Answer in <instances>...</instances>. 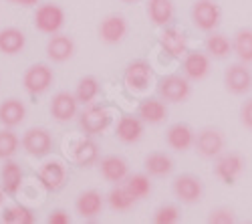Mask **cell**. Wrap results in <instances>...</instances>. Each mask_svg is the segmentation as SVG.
I'll list each match as a JSON object with an SVG mask.
<instances>
[{"mask_svg": "<svg viewBox=\"0 0 252 224\" xmlns=\"http://www.w3.org/2000/svg\"><path fill=\"white\" fill-rule=\"evenodd\" d=\"M71 156L75 160V164H79L81 168H87V166L95 164V161H99V148L91 137H83L73 146Z\"/></svg>", "mask_w": 252, "mask_h": 224, "instance_id": "obj_25", "label": "cell"}, {"mask_svg": "<svg viewBox=\"0 0 252 224\" xmlns=\"http://www.w3.org/2000/svg\"><path fill=\"white\" fill-rule=\"evenodd\" d=\"M75 55V43L73 38L67 34H51L49 43H47V57L53 63H67V61Z\"/></svg>", "mask_w": 252, "mask_h": 224, "instance_id": "obj_17", "label": "cell"}, {"mask_svg": "<svg viewBox=\"0 0 252 224\" xmlns=\"http://www.w3.org/2000/svg\"><path fill=\"white\" fill-rule=\"evenodd\" d=\"M224 85L232 95H244L252 89V73L244 63L228 67L224 73Z\"/></svg>", "mask_w": 252, "mask_h": 224, "instance_id": "obj_13", "label": "cell"}, {"mask_svg": "<svg viewBox=\"0 0 252 224\" xmlns=\"http://www.w3.org/2000/svg\"><path fill=\"white\" fill-rule=\"evenodd\" d=\"M55 81V73L49 65L45 63H36V65H31L27 71H25V77H23V85L27 89V93L31 95H40L49 91V87L53 85Z\"/></svg>", "mask_w": 252, "mask_h": 224, "instance_id": "obj_5", "label": "cell"}, {"mask_svg": "<svg viewBox=\"0 0 252 224\" xmlns=\"http://www.w3.org/2000/svg\"><path fill=\"white\" fill-rule=\"evenodd\" d=\"M143 126H145V121L139 115L137 117L123 115L119 119V124H117L115 133H117V137L123 141V144H135V141H139L141 135H143Z\"/></svg>", "mask_w": 252, "mask_h": 224, "instance_id": "obj_22", "label": "cell"}, {"mask_svg": "<svg viewBox=\"0 0 252 224\" xmlns=\"http://www.w3.org/2000/svg\"><path fill=\"white\" fill-rule=\"evenodd\" d=\"M143 168L152 178H163V176H170L174 172V160L165 152H152V154L145 156Z\"/></svg>", "mask_w": 252, "mask_h": 224, "instance_id": "obj_24", "label": "cell"}, {"mask_svg": "<svg viewBox=\"0 0 252 224\" xmlns=\"http://www.w3.org/2000/svg\"><path fill=\"white\" fill-rule=\"evenodd\" d=\"M77 111H79V101L75 97V93H69V91H59L53 101H51V115L65 124V121H71L77 117Z\"/></svg>", "mask_w": 252, "mask_h": 224, "instance_id": "obj_16", "label": "cell"}, {"mask_svg": "<svg viewBox=\"0 0 252 224\" xmlns=\"http://www.w3.org/2000/svg\"><path fill=\"white\" fill-rule=\"evenodd\" d=\"M103 196L97 192V190H85V192H81L77 202H75V208L79 212L81 218H85V220H93L101 214L103 210Z\"/></svg>", "mask_w": 252, "mask_h": 224, "instance_id": "obj_19", "label": "cell"}, {"mask_svg": "<svg viewBox=\"0 0 252 224\" xmlns=\"http://www.w3.org/2000/svg\"><path fill=\"white\" fill-rule=\"evenodd\" d=\"M234 220H236V216H234V212L230 208H216V210L210 212V216H208L210 224H232Z\"/></svg>", "mask_w": 252, "mask_h": 224, "instance_id": "obj_37", "label": "cell"}, {"mask_svg": "<svg viewBox=\"0 0 252 224\" xmlns=\"http://www.w3.org/2000/svg\"><path fill=\"white\" fill-rule=\"evenodd\" d=\"M2 222H6V224H34V214L23 204H14V206L4 208Z\"/></svg>", "mask_w": 252, "mask_h": 224, "instance_id": "obj_34", "label": "cell"}, {"mask_svg": "<svg viewBox=\"0 0 252 224\" xmlns=\"http://www.w3.org/2000/svg\"><path fill=\"white\" fill-rule=\"evenodd\" d=\"M8 2H12V4H14V0H8Z\"/></svg>", "mask_w": 252, "mask_h": 224, "instance_id": "obj_43", "label": "cell"}, {"mask_svg": "<svg viewBox=\"0 0 252 224\" xmlns=\"http://www.w3.org/2000/svg\"><path fill=\"white\" fill-rule=\"evenodd\" d=\"M232 53L240 63L252 65V29H242L232 38Z\"/></svg>", "mask_w": 252, "mask_h": 224, "instance_id": "obj_29", "label": "cell"}, {"mask_svg": "<svg viewBox=\"0 0 252 224\" xmlns=\"http://www.w3.org/2000/svg\"><path fill=\"white\" fill-rule=\"evenodd\" d=\"M174 194L180 202L184 204H196V202L202 200L204 194V186H202V180L192 176V174H182L174 180Z\"/></svg>", "mask_w": 252, "mask_h": 224, "instance_id": "obj_10", "label": "cell"}, {"mask_svg": "<svg viewBox=\"0 0 252 224\" xmlns=\"http://www.w3.org/2000/svg\"><path fill=\"white\" fill-rule=\"evenodd\" d=\"M127 20L119 14H109L101 20L99 25V38L107 45H117L127 34Z\"/></svg>", "mask_w": 252, "mask_h": 224, "instance_id": "obj_14", "label": "cell"}, {"mask_svg": "<svg viewBox=\"0 0 252 224\" xmlns=\"http://www.w3.org/2000/svg\"><path fill=\"white\" fill-rule=\"evenodd\" d=\"M240 121H242V126L246 129L252 131V99L244 101L242 107H240Z\"/></svg>", "mask_w": 252, "mask_h": 224, "instance_id": "obj_38", "label": "cell"}, {"mask_svg": "<svg viewBox=\"0 0 252 224\" xmlns=\"http://www.w3.org/2000/svg\"><path fill=\"white\" fill-rule=\"evenodd\" d=\"M244 172V158L236 152H230V154H220L216 160V166H214V176L220 178L224 184H234L236 178Z\"/></svg>", "mask_w": 252, "mask_h": 224, "instance_id": "obj_9", "label": "cell"}, {"mask_svg": "<svg viewBox=\"0 0 252 224\" xmlns=\"http://www.w3.org/2000/svg\"><path fill=\"white\" fill-rule=\"evenodd\" d=\"M159 47L172 59H184L188 53V40L184 32L178 29H163L159 36Z\"/></svg>", "mask_w": 252, "mask_h": 224, "instance_id": "obj_20", "label": "cell"}, {"mask_svg": "<svg viewBox=\"0 0 252 224\" xmlns=\"http://www.w3.org/2000/svg\"><path fill=\"white\" fill-rule=\"evenodd\" d=\"M47 222H49V224H69V222H71V216H69V212H65V210H55V212L49 214Z\"/></svg>", "mask_w": 252, "mask_h": 224, "instance_id": "obj_39", "label": "cell"}, {"mask_svg": "<svg viewBox=\"0 0 252 224\" xmlns=\"http://www.w3.org/2000/svg\"><path fill=\"white\" fill-rule=\"evenodd\" d=\"M159 97L167 103H184L188 101V97L192 95V85H190V79L186 75H167L163 79H159V85H158Z\"/></svg>", "mask_w": 252, "mask_h": 224, "instance_id": "obj_2", "label": "cell"}, {"mask_svg": "<svg viewBox=\"0 0 252 224\" xmlns=\"http://www.w3.org/2000/svg\"><path fill=\"white\" fill-rule=\"evenodd\" d=\"M180 220V212L174 204H165V206H159L154 214V222L156 224H174Z\"/></svg>", "mask_w": 252, "mask_h": 224, "instance_id": "obj_36", "label": "cell"}, {"mask_svg": "<svg viewBox=\"0 0 252 224\" xmlns=\"http://www.w3.org/2000/svg\"><path fill=\"white\" fill-rule=\"evenodd\" d=\"M107 202H109V206L113 210L127 212L135 206L137 200L131 196V192L127 190V186H125V182H121V184H115V188H111V192L107 196Z\"/></svg>", "mask_w": 252, "mask_h": 224, "instance_id": "obj_30", "label": "cell"}, {"mask_svg": "<svg viewBox=\"0 0 252 224\" xmlns=\"http://www.w3.org/2000/svg\"><path fill=\"white\" fill-rule=\"evenodd\" d=\"M97 93H99V81L93 75L83 77L77 83V89H75V97H77L79 103H83V105L93 103V99L97 97Z\"/></svg>", "mask_w": 252, "mask_h": 224, "instance_id": "obj_32", "label": "cell"}, {"mask_svg": "<svg viewBox=\"0 0 252 224\" xmlns=\"http://www.w3.org/2000/svg\"><path fill=\"white\" fill-rule=\"evenodd\" d=\"M79 126L87 135H99L111 126V113L103 105L89 103L79 115Z\"/></svg>", "mask_w": 252, "mask_h": 224, "instance_id": "obj_4", "label": "cell"}, {"mask_svg": "<svg viewBox=\"0 0 252 224\" xmlns=\"http://www.w3.org/2000/svg\"><path fill=\"white\" fill-rule=\"evenodd\" d=\"M4 194H6V192H4V188L0 186V204H2V202H4Z\"/></svg>", "mask_w": 252, "mask_h": 224, "instance_id": "obj_41", "label": "cell"}, {"mask_svg": "<svg viewBox=\"0 0 252 224\" xmlns=\"http://www.w3.org/2000/svg\"><path fill=\"white\" fill-rule=\"evenodd\" d=\"M148 14L156 27L165 29L174 20V2L172 0H150Z\"/></svg>", "mask_w": 252, "mask_h": 224, "instance_id": "obj_27", "label": "cell"}, {"mask_svg": "<svg viewBox=\"0 0 252 224\" xmlns=\"http://www.w3.org/2000/svg\"><path fill=\"white\" fill-rule=\"evenodd\" d=\"M123 2H137V0H123Z\"/></svg>", "mask_w": 252, "mask_h": 224, "instance_id": "obj_42", "label": "cell"}, {"mask_svg": "<svg viewBox=\"0 0 252 224\" xmlns=\"http://www.w3.org/2000/svg\"><path fill=\"white\" fill-rule=\"evenodd\" d=\"M125 85H127V89L135 91V93H141L150 87L152 79H154V69L152 65L148 63V61L143 59H137V61H131V63L125 67Z\"/></svg>", "mask_w": 252, "mask_h": 224, "instance_id": "obj_6", "label": "cell"}, {"mask_svg": "<svg viewBox=\"0 0 252 224\" xmlns=\"http://www.w3.org/2000/svg\"><path fill=\"white\" fill-rule=\"evenodd\" d=\"M38 2V0H14V4H18V6H34Z\"/></svg>", "mask_w": 252, "mask_h": 224, "instance_id": "obj_40", "label": "cell"}, {"mask_svg": "<svg viewBox=\"0 0 252 224\" xmlns=\"http://www.w3.org/2000/svg\"><path fill=\"white\" fill-rule=\"evenodd\" d=\"M194 148L202 158H208V160L210 158H218L226 148V137H224V133L220 129L206 128L196 135Z\"/></svg>", "mask_w": 252, "mask_h": 224, "instance_id": "obj_8", "label": "cell"}, {"mask_svg": "<svg viewBox=\"0 0 252 224\" xmlns=\"http://www.w3.org/2000/svg\"><path fill=\"white\" fill-rule=\"evenodd\" d=\"M36 178L47 192H57L65 186V182H67V168L63 166L61 161H45V164L38 168Z\"/></svg>", "mask_w": 252, "mask_h": 224, "instance_id": "obj_11", "label": "cell"}, {"mask_svg": "<svg viewBox=\"0 0 252 224\" xmlns=\"http://www.w3.org/2000/svg\"><path fill=\"white\" fill-rule=\"evenodd\" d=\"M99 172L103 176L105 182H111V184H121V182L127 180L129 176V166L121 156H105L99 160Z\"/></svg>", "mask_w": 252, "mask_h": 224, "instance_id": "obj_15", "label": "cell"}, {"mask_svg": "<svg viewBox=\"0 0 252 224\" xmlns=\"http://www.w3.org/2000/svg\"><path fill=\"white\" fill-rule=\"evenodd\" d=\"M25 45H27V36L20 29L8 27L4 31H0V53L16 55L25 49Z\"/></svg>", "mask_w": 252, "mask_h": 224, "instance_id": "obj_28", "label": "cell"}, {"mask_svg": "<svg viewBox=\"0 0 252 224\" xmlns=\"http://www.w3.org/2000/svg\"><path fill=\"white\" fill-rule=\"evenodd\" d=\"M20 144H23V141L18 139V135L12 131V128L0 129V160L12 158V156L18 152Z\"/></svg>", "mask_w": 252, "mask_h": 224, "instance_id": "obj_35", "label": "cell"}, {"mask_svg": "<svg viewBox=\"0 0 252 224\" xmlns=\"http://www.w3.org/2000/svg\"><path fill=\"white\" fill-rule=\"evenodd\" d=\"M23 148L32 158H45L53 152V135L45 128H31L23 135Z\"/></svg>", "mask_w": 252, "mask_h": 224, "instance_id": "obj_7", "label": "cell"}, {"mask_svg": "<svg viewBox=\"0 0 252 224\" xmlns=\"http://www.w3.org/2000/svg\"><path fill=\"white\" fill-rule=\"evenodd\" d=\"M222 18V10L214 0H198L192 6V23L198 31L212 32Z\"/></svg>", "mask_w": 252, "mask_h": 224, "instance_id": "obj_3", "label": "cell"}, {"mask_svg": "<svg viewBox=\"0 0 252 224\" xmlns=\"http://www.w3.org/2000/svg\"><path fill=\"white\" fill-rule=\"evenodd\" d=\"M27 117V107L20 99L10 97L0 103V124L4 128H16L25 121Z\"/></svg>", "mask_w": 252, "mask_h": 224, "instance_id": "obj_21", "label": "cell"}, {"mask_svg": "<svg viewBox=\"0 0 252 224\" xmlns=\"http://www.w3.org/2000/svg\"><path fill=\"white\" fill-rule=\"evenodd\" d=\"M165 141L176 152H188L196 144V133L188 124H174L165 133Z\"/></svg>", "mask_w": 252, "mask_h": 224, "instance_id": "obj_18", "label": "cell"}, {"mask_svg": "<svg viewBox=\"0 0 252 224\" xmlns=\"http://www.w3.org/2000/svg\"><path fill=\"white\" fill-rule=\"evenodd\" d=\"M65 27V10L55 2L40 4L34 12V29L43 34H57Z\"/></svg>", "mask_w": 252, "mask_h": 224, "instance_id": "obj_1", "label": "cell"}, {"mask_svg": "<svg viewBox=\"0 0 252 224\" xmlns=\"http://www.w3.org/2000/svg\"><path fill=\"white\" fill-rule=\"evenodd\" d=\"M210 57L208 53H200V51H188L186 57L182 59V69H184V75L190 79V81H202L210 75Z\"/></svg>", "mask_w": 252, "mask_h": 224, "instance_id": "obj_12", "label": "cell"}, {"mask_svg": "<svg viewBox=\"0 0 252 224\" xmlns=\"http://www.w3.org/2000/svg\"><path fill=\"white\" fill-rule=\"evenodd\" d=\"M0 180H2V188L8 196H16L20 186H23V170L16 161H12L10 158L6 160V164L0 170Z\"/></svg>", "mask_w": 252, "mask_h": 224, "instance_id": "obj_26", "label": "cell"}, {"mask_svg": "<svg viewBox=\"0 0 252 224\" xmlns=\"http://www.w3.org/2000/svg\"><path fill=\"white\" fill-rule=\"evenodd\" d=\"M125 186L131 192V196L135 200H143L152 194V182H150V174H133L127 176L125 180Z\"/></svg>", "mask_w": 252, "mask_h": 224, "instance_id": "obj_33", "label": "cell"}, {"mask_svg": "<svg viewBox=\"0 0 252 224\" xmlns=\"http://www.w3.org/2000/svg\"><path fill=\"white\" fill-rule=\"evenodd\" d=\"M137 115L145 121V124L158 126V124H161V121H165V117H167V105L163 103L161 99H156V97L143 99L139 103Z\"/></svg>", "mask_w": 252, "mask_h": 224, "instance_id": "obj_23", "label": "cell"}, {"mask_svg": "<svg viewBox=\"0 0 252 224\" xmlns=\"http://www.w3.org/2000/svg\"><path fill=\"white\" fill-rule=\"evenodd\" d=\"M206 53L212 59H226L230 53H232V40H230L226 34L212 31L206 38Z\"/></svg>", "mask_w": 252, "mask_h": 224, "instance_id": "obj_31", "label": "cell"}]
</instances>
